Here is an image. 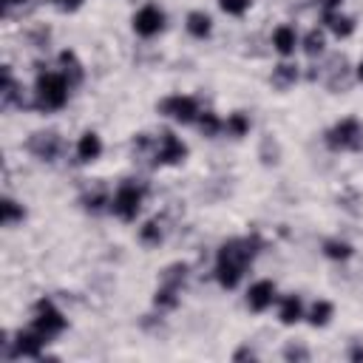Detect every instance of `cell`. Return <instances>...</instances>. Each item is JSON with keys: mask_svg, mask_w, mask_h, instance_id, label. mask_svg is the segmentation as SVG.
Returning a JSON list of instances; mask_svg holds the SVG:
<instances>
[{"mask_svg": "<svg viewBox=\"0 0 363 363\" xmlns=\"http://www.w3.org/2000/svg\"><path fill=\"white\" fill-rule=\"evenodd\" d=\"M187 275H190V267H187L184 261H173V264H167V267L159 272V284H167V286L184 289Z\"/></svg>", "mask_w": 363, "mask_h": 363, "instance_id": "cell-21", "label": "cell"}, {"mask_svg": "<svg viewBox=\"0 0 363 363\" xmlns=\"http://www.w3.org/2000/svg\"><path fill=\"white\" fill-rule=\"evenodd\" d=\"M187 159V145L182 136H176L173 130H162L156 136V147H153V164H182Z\"/></svg>", "mask_w": 363, "mask_h": 363, "instance_id": "cell-7", "label": "cell"}, {"mask_svg": "<svg viewBox=\"0 0 363 363\" xmlns=\"http://www.w3.org/2000/svg\"><path fill=\"white\" fill-rule=\"evenodd\" d=\"M323 26L337 37V40H346L354 34V17L343 14L340 9L337 11H323Z\"/></svg>", "mask_w": 363, "mask_h": 363, "instance_id": "cell-13", "label": "cell"}, {"mask_svg": "<svg viewBox=\"0 0 363 363\" xmlns=\"http://www.w3.org/2000/svg\"><path fill=\"white\" fill-rule=\"evenodd\" d=\"M272 48L281 54V57H292L295 54V48H298V34H295V28L292 26H278L275 31H272Z\"/></svg>", "mask_w": 363, "mask_h": 363, "instance_id": "cell-18", "label": "cell"}, {"mask_svg": "<svg viewBox=\"0 0 363 363\" xmlns=\"http://www.w3.org/2000/svg\"><path fill=\"white\" fill-rule=\"evenodd\" d=\"M156 111H159L162 116H170V119L179 122V125H193V122L199 119V113H201L199 99L190 96V94H170V96H164V99L156 105Z\"/></svg>", "mask_w": 363, "mask_h": 363, "instance_id": "cell-6", "label": "cell"}, {"mask_svg": "<svg viewBox=\"0 0 363 363\" xmlns=\"http://www.w3.org/2000/svg\"><path fill=\"white\" fill-rule=\"evenodd\" d=\"M320 252H323L329 261H349V258L354 255V247H352L349 241H343V238H326V241L320 244Z\"/></svg>", "mask_w": 363, "mask_h": 363, "instance_id": "cell-24", "label": "cell"}, {"mask_svg": "<svg viewBox=\"0 0 363 363\" xmlns=\"http://www.w3.org/2000/svg\"><path fill=\"white\" fill-rule=\"evenodd\" d=\"M278 156H281L278 142H275L272 136H264V142H261V162H264V164H275Z\"/></svg>", "mask_w": 363, "mask_h": 363, "instance_id": "cell-31", "label": "cell"}, {"mask_svg": "<svg viewBox=\"0 0 363 363\" xmlns=\"http://www.w3.org/2000/svg\"><path fill=\"white\" fill-rule=\"evenodd\" d=\"M196 125H199L201 136H207V139H216V136L224 130V122H221L218 113H213V111H201L199 119H196Z\"/></svg>", "mask_w": 363, "mask_h": 363, "instance_id": "cell-27", "label": "cell"}, {"mask_svg": "<svg viewBox=\"0 0 363 363\" xmlns=\"http://www.w3.org/2000/svg\"><path fill=\"white\" fill-rule=\"evenodd\" d=\"M162 238H164V230H162V221H159V218H150V221H145V224L139 227V241H142L145 247H159Z\"/></svg>", "mask_w": 363, "mask_h": 363, "instance_id": "cell-28", "label": "cell"}, {"mask_svg": "<svg viewBox=\"0 0 363 363\" xmlns=\"http://www.w3.org/2000/svg\"><path fill=\"white\" fill-rule=\"evenodd\" d=\"M60 74L68 79V85H71V88H77V85L85 79V68H82L79 57H77L71 48L60 51Z\"/></svg>", "mask_w": 363, "mask_h": 363, "instance_id": "cell-11", "label": "cell"}, {"mask_svg": "<svg viewBox=\"0 0 363 363\" xmlns=\"http://www.w3.org/2000/svg\"><path fill=\"white\" fill-rule=\"evenodd\" d=\"M48 37H51V31H48L45 26H40V28L31 34V43H34V48H45V45H48Z\"/></svg>", "mask_w": 363, "mask_h": 363, "instance_id": "cell-33", "label": "cell"}, {"mask_svg": "<svg viewBox=\"0 0 363 363\" xmlns=\"http://www.w3.org/2000/svg\"><path fill=\"white\" fill-rule=\"evenodd\" d=\"M218 6H221L224 14H230V17H241V14L250 11L252 0H218Z\"/></svg>", "mask_w": 363, "mask_h": 363, "instance_id": "cell-30", "label": "cell"}, {"mask_svg": "<svg viewBox=\"0 0 363 363\" xmlns=\"http://www.w3.org/2000/svg\"><path fill=\"white\" fill-rule=\"evenodd\" d=\"M99 156H102V139H99V133L96 130H85L77 139V159L82 164H88V162H96Z\"/></svg>", "mask_w": 363, "mask_h": 363, "instance_id": "cell-12", "label": "cell"}, {"mask_svg": "<svg viewBox=\"0 0 363 363\" xmlns=\"http://www.w3.org/2000/svg\"><path fill=\"white\" fill-rule=\"evenodd\" d=\"M258 354H255V349H250V346H241L235 354H233V360H255Z\"/></svg>", "mask_w": 363, "mask_h": 363, "instance_id": "cell-35", "label": "cell"}, {"mask_svg": "<svg viewBox=\"0 0 363 363\" xmlns=\"http://www.w3.org/2000/svg\"><path fill=\"white\" fill-rule=\"evenodd\" d=\"M284 360H309V349L306 346H301V343H289V346H284Z\"/></svg>", "mask_w": 363, "mask_h": 363, "instance_id": "cell-32", "label": "cell"}, {"mask_svg": "<svg viewBox=\"0 0 363 363\" xmlns=\"http://www.w3.org/2000/svg\"><path fill=\"white\" fill-rule=\"evenodd\" d=\"M250 128H252V122H250V116L244 111H235V113H230L224 119V133L233 136V139H244L250 133Z\"/></svg>", "mask_w": 363, "mask_h": 363, "instance_id": "cell-25", "label": "cell"}, {"mask_svg": "<svg viewBox=\"0 0 363 363\" xmlns=\"http://www.w3.org/2000/svg\"><path fill=\"white\" fill-rule=\"evenodd\" d=\"M349 360H354V363H360V360H363V343H360V340L349 346Z\"/></svg>", "mask_w": 363, "mask_h": 363, "instance_id": "cell-36", "label": "cell"}, {"mask_svg": "<svg viewBox=\"0 0 363 363\" xmlns=\"http://www.w3.org/2000/svg\"><path fill=\"white\" fill-rule=\"evenodd\" d=\"M318 6H320L323 11H337V9L343 6V0H318Z\"/></svg>", "mask_w": 363, "mask_h": 363, "instance_id": "cell-37", "label": "cell"}, {"mask_svg": "<svg viewBox=\"0 0 363 363\" xmlns=\"http://www.w3.org/2000/svg\"><path fill=\"white\" fill-rule=\"evenodd\" d=\"M26 218V207L20 204V201H14V199H3L0 201V221H3V227H14V224H20Z\"/></svg>", "mask_w": 363, "mask_h": 363, "instance_id": "cell-26", "label": "cell"}, {"mask_svg": "<svg viewBox=\"0 0 363 363\" xmlns=\"http://www.w3.org/2000/svg\"><path fill=\"white\" fill-rule=\"evenodd\" d=\"M323 142L329 150H363V122L354 119V116H343L340 122H335L326 133H323Z\"/></svg>", "mask_w": 363, "mask_h": 363, "instance_id": "cell-4", "label": "cell"}, {"mask_svg": "<svg viewBox=\"0 0 363 363\" xmlns=\"http://www.w3.org/2000/svg\"><path fill=\"white\" fill-rule=\"evenodd\" d=\"M275 301H278V289H275L272 281L261 278V281L250 284V289H247V306H250L252 312H267Z\"/></svg>", "mask_w": 363, "mask_h": 363, "instance_id": "cell-10", "label": "cell"}, {"mask_svg": "<svg viewBox=\"0 0 363 363\" xmlns=\"http://www.w3.org/2000/svg\"><path fill=\"white\" fill-rule=\"evenodd\" d=\"M145 196H147V187H145L142 182H136V179H122V182L116 184V190L111 193V213H113L119 221L130 224V221H136V216H139V210H142V204H145Z\"/></svg>", "mask_w": 363, "mask_h": 363, "instance_id": "cell-3", "label": "cell"}, {"mask_svg": "<svg viewBox=\"0 0 363 363\" xmlns=\"http://www.w3.org/2000/svg\"><path fill=\"white\" fill-rule=\"evenodd\" d=\"M0 105L3 108H11V105H26L23 94H20V82L14 79L11 68L3 65V82H0Z\"/></svg>", "mask_w": 363, "mask_h": 363, "instance_id": "cell-15", "label": "cell"}, {"mask_svg": "<svg viewBox=\"0 0 363 363\" xmlns=\"http://www.w3.org/2000/svg\"><path fill=\"white\" fill-rule=\"evenodd\" d=\"M162 28H164V11H162L159 6L147 3V6H142V9L133 14V31H136L139 37L150 40V37H156Z\"/></svg>", "mask_w": 363, "mask_h": 363, "instance_id": "cell-9", "label": "cell"}, {"mask_svg": "<svg viewBox=\"0 0 363 363\" xmlns=\"http://www.w3.org/2000/svg\"><path fill=\"white\" fill-rule=\"evenodd\" d=\"M332 318H335V303H332V301H326V298L315 301V303L309 306V312H306V320H309V326H315V329L326 326Z\"/></svg>", "mask_w": 363, "mask_h": 363, "instance_id": "cell-23", "label": "cell"}, {"mask_svg": "<svg viewBox=\"0 0 363 363\" xmlns=\"http://www.w3.org/2000/svg\"><path fill=\"white\" fill-rule=\"evenodd\" d=\"M298 77H301V71H298L295 62H278L272 68V74H269V82H272V88L286 91V88H292L298 82Z\"/></svg>", "mask_w": 363, "mask_h": 363, "instance_id": "cell-19", "label": "cell"}, {"mask_svg": "<svg viewBox=\"0 0 363 363\" xmlns=\"http://www.w3.org/2000/svg\"><path fill=\"white\" fill-rule=\"evenodd\" d=\"M264 250V241L258 233H250V235H241V238H227L218 244L216 250V281L224 286V289H235L244 278V272L250 269V264L255 261V255Z\"/></svg>", "mask_w": 363, "mask_h": 363, "instance_id": "cell-1", "label": "cell"}, {"mask_svg": "<svg viewBox=\"0 0 363 363\" xmlns=\"http://www.w3.org/2000/svg\"><path fill=\"white\" fill-rule=\"evenodd\" d=\"M51 3H54L60 11H77V9H79L85 0H51Z\"/></svg>", "mask_w": 363, "mask_h": 363, "instance_id": "cell-34", "label": "cell"}, {"mask_svg": "<svg viewBox=\"0 0 363 363\" xmlns=\"http://www.w3.org/2000/svg\"><path fill=\"white\" fill-rule=\"evenodd\" d=\"M31 326L43 335V337H57V335H62L65 332V326H68V318L62 315V309L51 301V298H40L37 303H34V318H31Z\"/></svg>", "mask_w": 363, "mask_h": 363, "instance_id": "cell-5", "label": "cell"}, {"mask_svg": "<svg viewBox=\"0 0 363 363\" xmlns=\"http://www.w3.org/2000/svg\"><path fill=\"white\" fill-rule=\"evenodd\" d=\"M79 204L88 210V213H102V210H111V193L108 187H94V190H85L79 196Z\"/></svg>", "mask_w": 363, "mask_h": 363, "instance_id": "cell-20", "label": "cell"}, {"mask_svg": "<svg viewBox=\"0 0 363 363\" xmlns=\"http://www.w3.org/2000/svg\"><path fill=\"white\" fill-rule=\"evenodd\" d=\"M179 301H182V289H176V286L159 284L156 292H153V306H156L159 312H173V309L179 306Z\"/></svg>", "mask_w": 363, "mask_h": 363, "instance_id": "cell-22", "label": "cell"}, {"mask_svg": "<svg viewBox=\"0 0 363 363\" xmlns=\"http://www.w3.org/2000/svg\"><path fill=\"white\" fill-rule=\"evenodd\" d=\"M306 315H303V301L298 298V295H284L281 301H278V320L284 323V326H292V323H298V320H303Z\"/></svg>", "mask_w": 363, "mask_h": 363, "instance_id": "cell-16", "label": "cell"}, {"mask_svg": "<svg viewBox=\"0 0 363 363\" xmlns=\"http://www.w3.org/2000/svg\"><path fill=\"white\" fill-rule=\"evenodd\" d=\"M354 74H357V79H360V82H363V60H360V62H357V71H354Z\"/></svg>", "mask_w": 363, "mask_h": 363, "instance_id": "cell-39", "label": "cell"}, {"mask_svg": "<svg viewBox=\"0 0 363 363\" xmlns=\"http://www.w3.org/2000/svg\"><path fill=\"white\" fill-rule=\"evenodd\" d=\"M184 28H187L190 37L204 40V37H210V31H213V17H210L207 11H201V9H196V11H190V14L184 17Z\"/></svg>", "mask_w": 363, "mask_h": 363, "instance_id": "cell-17", "label": "cell"}, {"mask_svg": "<svg viewBox=\"0 0 363 363\" xmlns=\"http://www.w3.org/2000/svg\"><path fill=\"white\" fill-rule=\"evenodd\" d=\"M68 91H71V85L60 71H40L37 82H34V108L43 113L65 108Z\"/></svg>", "mask_w": 363, "mask_h": 363, "instance_id": "cell-2", "label": "cell"}, {"mask_svg": "<svg viewBox=\"0 0 363 363\" xmlns=\"http://www.w3.org/2000/svg\"><path fill=\"white\" fill-rule=\"evenodd\" d=\"M323 48H326V37H323V31H320V28H309V31L303 34V51H306L309 57H320Z\"/></svg>", "mask_w": 363, "mask_h": 363, "instance_id": "cell-29", "label": "cell"}, {"mask_svg": "<svg viewBox=\"0 0 363 363\" xmlns=\"http://www.w3.org/2000/svg\"><path fill=\"white\" fill-rule=\"evenodd\" d=\"M326 88L335 94L349 88V65L343 57H332V62L326 65Z\"/></svg>", "mask_w": 363, "mask_h": 363, "instance_id": "cell-14", "label": "cell"}, {"mask_svg": "<svg viewBox=\"0 0 363 363\" xmlns=\"http://www.w3.org/2000/svg\"><path fill=\"white\" fill-rule=\"evenodd\" d=\"M26 150L40 162H54L62 153V136L57 130H34L26 139Z\"/></svg>", "mask_w": 363, "mask_h": 363, "instance_id": "cell-8", "label": "cell"}, {"mask_svg": "<svg viewBox=\"0 0 363 363\" xmlns=\"http://www.w3.org/2000/svg\"><path fill=\"white\" fill-rule=\"evenodd\" d=\"M28 0H0V6H3V14H9L11 9H17V6H26Z\"/></svg>", "mask_w": 363, "mask_h": 363, "instance_id": "cell-38", "label": "cell"}]
</instances>
